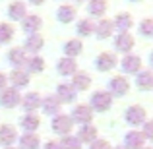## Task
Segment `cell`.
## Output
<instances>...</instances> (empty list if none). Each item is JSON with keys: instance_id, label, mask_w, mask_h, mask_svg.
<instances>
[{"instance_id": "1", "label": "cell", "mask_w": 153, "mask_h": 149, "mask_svg": "<svg viewBox=\"0 0 153 149\" xmlns=\"http://www.w3.org/2000/svg\"><path fill=\"white\" fill-rule=\"evenodd\" d=\"M89 107L91 110H97V112H105L112 107V95L108 93L107 89H97L91 93L89 97Z\"/></svg>"}, {"instance_id": "2", "label": "cell", "mask_w": 153, "mask_h": 149, "mask_svg": "<svg viewBox=\"0 0 153 149\" xmlns=\"http://www.w3.org/2000/svg\"><path fill=\"white\" fill-rule=\"evenodd\" d=\"M124 120L134 128L143 126V122L147 120V112H146V108L140 107V105H132V107H128L126 112H124Z\"/></svg>"}, {"instance_id": "3", "label": "cell", "mask_w": 153, "mask_h": 149, "mask_svg": "<svg viewBox=\"0 0 153 149\" xmlns=\"http://www.w3.org/2000/svg\"><path fill=\"white\" fill-rule=\"evenodd\" d=\"M107 91L112 97H124V95L130 91V82H128L124 76H114V78H111V82H108Z\"/></svg>"}, {"instance_id": "4", "label": "cell", "mask_w": 153, "mask_h": 149, "mask_svg": "<svg viewBox=\"0 0 153 149\" xmlns=\"http://www.w3.org/2000/svg\"><path fill=\"white\" fill-rule=\"evenodd\" d=\"M70 120L85 126V124H89L91 120H93V110H91L89 105H78V107H74V110L70 112Z\"/></svg>"}, {"instance_id": "5", "label": "cell", "mask_w": 153, "mask_h": 149, "mask_svg": "<svg viewBox=\"0 0 153 149\" xmlns=\"http://www.w3.org/2000/svg\"><path fill=\"white\" fill-rule=\"evenodd\" d=\"M51 128H52V132L54 134H58V136H68L72 132V120H70V116H66V114H56V116H52V122H51Z\"/></svg>"}, {"instance_id": "6", "label": "cell", "mask_w": 153, "mask_h": 149, "mask_svg": "<svg viewBox=\"0 0 153 149\" xmlns=\"http://www.w3.org/2000/svg\"><path fill=\"white\" fill-rule=\"evenodd\" d=\"M22 103V95H19L18 89L14 87H6V89L0 91V107L4 108H14Z\"/></svg>"}, {"instance_id": "7", "label": "cell", "mask_w": 153, "mask_h": 149, "mask_svg": "<svg viewBox=\"0 0 153 149\" xmlns=\"http://www.w3.org/2000/svg\"><path fill=\"white\" fill-rule=\"evenodd\" d=\"M120 70L124 74L136 76L138 72H142V58L138 54H126L122 60H120Z\"/></svg>"}, {"instance_id": "8", "label": "cell", "mask_w": 153, "mask_h": 149, "mask_svg": "<svg viewBox=\"0 0 153 149\" xmlns=\"http://www.w3.org/2000/svg\"><path fill=\"white\" fill-rule=\"evenodd\" d=\"M116 64H118V60H116V56L112 54V52H101V54L95 58V66H97L99 72H108L112 70V68H116Z\"/></svg>"}, {"instance_id": "9", "label": "cell", "mask_w": 153, "mask_h": 149, "mask_svg": "<svg viewBox=\"0 0 153 149\" xmlns=\"http://www.w3.org/2000/svg\"><path fill=\"white\" fill-rule=\"evenodd\" d=\"M146 145V138L140 130H132L124 138V149H143Z\"/></svg>"}, {"instance_id": "10", "label": "cell", "mask_w": 153, "mask_h": 149, "mask_svg": "<svg viewBox=\"0 0 153 149\" xmlns=\"http://www.w3.org/2000/svg\"><path fill=\"white\" fill-rule=\"evenodd\" d=\"M16 142H18V132H16V128L10 126V124H2V126H0V145L12 147Z\"/></svg>"}, {"instance_id": "11", "label": "cell", "mask_w": 153, "mask_h": 149, "mask_svg": "<svg viewBox=\"0 0 153 149\" xmlns=\"http://www.w3.org/2000/svg\"><path fill=\"white\" fill-rule=\"evenodd\" d=\"M112 25H114V29H118V33H128L134 25V18L128 12H120V14H116Z\"/></svg>"}, {"instance_id": "12", "label": "cell", "mask_w": 153, "mask_h": 149, "mask_svg": "<svg viewBox=\"0 0 153 149\" xmlns=\"http://www.w3.org/2000/svg\"><path fill=\"white\" fill-rule=\"evenodd\" d=\"M114 49H116V52H124V54L132 52V49H134V37L130 33H118L114 37Z\"/></svg>"}, {"instance_id": "13", "label": "cell", "mask_w": 153, "mask_h": 149, "mask_svg": "<svg viewBox=\"0 0 153 149\" xmlns=\"http://www.w3.org/2000/svg\"><path fill=\"white\" fill-rule=\"evenodd\" d=\"M43 27V19L39 18V16L31 14V16H25V18L22 19V29L25 31L27 35H35L39 33V29Z\"/></svg>"}, {"instance_id": "14", "label": "cell", "mask_w": 153, "mask_h": 149, "mask_svg": "<svg viewBox=\"0 0 153 149\" xmlns=\"http://www.w3.org/2000/svg\"><path fill=\"white\" fill-rule=\"evenodd\" d=\"M39 124H41V120L35 112H25L19 118V126L25 130V134H35V130H39Z\"/></svg>"}, {"instance_id": "15", "label": "cell", "mask_w": 153, "mask_h": 149, "mask_svg": "<svg viewBox=\"0 0 153 149\" xmlns=\"http://www.w3.org/2000/svg\"><path fill=\"white\" fill-rule=\"evenodd\" d=\"M72 89L78 93V91H85V89H89V85H91V76L89 74H85V72H76L74 76H72Z\"/></svg>"}, {"instance_id": "16", "label": "cell", "mask_w": 153, "mask_h": 149, "mask_svg": "<svg viewBox=\"0 0 153 149\" xmlns=\"http://www.w3.org/2000/svg\"><path fill=\"white\" fill-rule=\"evenodd\" d=\"M56 72H58L60 76H74L76 72H78V62H76V58H68V56L60 58L58 64H56Z\"/></svg>"}, {"instance_id": "17", "label": "cell", "mask_w": 153, "mask_h": 149, "mask_svg": "<svg viewBox=\"0 0 153 149\" xmlns=\"http://www.w3.org/2000/svg\"><path fill=\"white\" fill-rule=\"evenodd\" d=\"M41 107H43V112L45 114H49V116H56V114H60V101L54 97V95H47V97H43L41 99Z\"/></svg>"}, {"instance_id": "18", "label": "cell", "mask_w": 153, "mask_h": 149, "mask_svg": "<svg viewBox=\"0 0 153 149\" xmlns=\"http://www.w3.org/2000/svg\"><path fill=\"white\" fill-rule=\"evenodd\" d=\"M27 16V6L22 2V0H16L8 6V18L14 19V21H22L23 18Z\"/></svg>"}, {"instance_id": "19", "label": "cell", "mask_w": 153, "mask_h": 149, "mask_svg": "<svg viewBox=\"0 0 153 149\" xmlns=\"http://www.w3.org/2000/svg\"><path fill=\"white\" fill-rule=\"evenodd\" d=\"M76 16H78V10H76L74 4H62V6H58V10H56V18H58V21H62V23L74 21Z\"/></svg>"}, {"instance_id": "20", "label": "cell", "mask_w": 153, "mask_h": 149, "mask_svg": "<svg viewBox=\"0 0 153 149\" xmlns=\"http://www.w3.org/2000/svg\"><path fill=\"white\" fill-rule=\"evenodd\" d=\"M41 95L39 93H35V91H31V93H27L25 97H22V107H23V110L25 112H35L39 107H41Z\"/></svg>"}, {"instance_id": "21", "label": "cell", "mask_w": 153, "mask_h": 149, "mask_svg": "<svg viewBox=\"0 0 153 149\" xmlns=\"http://www.w3.org/2000/svg\"><path fill=\"white\" fill-rule=\"evenodd\" d=\"M56 99L60 101V105L62 103H72V101L76 99V91L72 89L70 83H58L56 85Z\"/></svg>"}, {"instance_id": "22", "label": "cell", "mask_w": 153, "mask_h": 149, "mask_svg": "<svg viewBox=\"0 0 153 149\" xmlns=\"http://www.w3.org/2000/svg\"><path fill=\"white\" fill-rule=\"evenodd\" d=\"M136 85L142 91H151L153 89V72L151 70H142L136 76Z\"/></svg>"}, {"instance_id": "23", "label": "cell", "mask_w": 153, "mask_h": 149, "mask_svg": "<svg viewBox=\"0 0 153 149\" xmlns=\"http://www.w3.org/2000/svg\"><path fill=\"white\" fill-rule=\"evenodd\" d=\"M10 83H12V87L14 89H19V87H27V83H29V74H27L25 70H12V74H10Z\"/></svg>"}, {"instance_id": "24", "label": "cell", "mask_w": 153, "mask_h": 149, "mask_svg": "<svg viewBox=\"0 0 153 149\" xmlns=\"http://www.w3.org/2000/svg\"><path fill=\"white\" fill-rule=\"evenodd\" d=\"M112 31H114V25H112L111 19H99L93 27V33L97 35L99 39H108L112 35Z\"/></svg>"}, {"instance_id": "25", "label": "cell", "mask_w": 153, "mask_h": 149, "mask_svg": "<svg viewBox=\"0 0 153 149\" xmlns=\"http://www.w3.org/2000/svg\"><path fill=\"white\" fill-rule=\"evenodd\" d=\"M8 62L14 64L18 70H22V68L25 66V62H27L25 50H23V49H10V50H8Z\"/></svg>"}, {"instance_id": "26", "label": "cell", "mask_w": 153, "mask_h": 149, "mask_svg": "<svg viewBox=\"0 0 153 149\" xmlns=\"http://www.w3.org/2000/svg\"><path fill=\"white\" fill-rule=\"evenodd\" d=\"M43 45H45V39H43L39 33L27 35L25 41H23V49H25L27 52H39V50L43 49Z\"/></svg>"}, {"instance_id": "27", "label": "cell", "mask_w": 153, "mask_h": 149, "mask_svg": "<svg viewBox=\"0 0 153 149\" xmlns=\"http://www.w3.org/2000/svg\"><path fill=\"white\" fill-rule=\"evenodd\" d=\"M76 138H78L82 143H91V142L97 139V128L91 126V124H85V126L79 128V132H78Z\"/></svg>"}, {"instance_id": "28", "label": "cell", "mask_w": 153, "mask_h": 149, "mask_svg": "<svg viewBox=\"0 0 153 149\" xmlns=\"http://www.w3.org/2000/svg\"><path fill=\"white\" fill-rule=\"evenodd\" d=\"M19 149H39L41 145V139H39L37 134H23L18 138Z\"/></svg>"}, {"instance_id": "29", "label": "cell", "mask_w": 153, "mask_h": 149, "mask_svg": "<svg viewBox=\"0 0 153 149\" xmlns=\"http://www.w3.org/2000/svg\"><path fill=\"white\" fill-rule=\"evenodd\" d=\"M83 50V43L79 39H70V41L64 43V52H66L68 58H76L78 54H82Z\"/></svg>"}, {"instance_id": "30", "label": "cell", "mask_w": 153, "mask_h": 149, "mask_svg": "<svg viewBox=\"0 0 153 149\" xmlns=\"http://www.w3.org/2000/svg\"><path fill=\"white\" fill-rule=\"evenodd\" d=\"M25 66H27V74H41V72L45 70V60L35 54V56H31V58H27Z\"/></svg>"}, {"instance_id": "31", "label": "cell", "mask_w": 153, "mask_h": 149, "mask_svg": "<svg viewBox=\"0 0 153 149\" xmlns=\"http://www.w3.org/2000/svg\"><path fill=\"white\" fill-rule=\"evenodd\" d=\"M107 8H108L107 0H89V4H87V12L91 16H103Z\"/></svg>"}, {"instance_id": "32", "label": "cell", "mask_w": 153, "mask_h": 149, "mask_svg": "<svg viewBox=\"0 0 153 149\" xmlns=\"http://www.w3.org/2000/svg\"><path fill=\"white\" fill-rule=\"evenodd\" d=\"M93 27H95V23L93 21H89V19H79L78 21V25H76V31H78V35L79 37H89L91 33H93Z\"/></svg>"}, {"instance_id": "33", "label": "cell", "mask_w": 153, "mask_h": 149, "mask_svg": "<svg viewBox=\"0 0 153 149\" xmlns=\"http://www.w3.org/2000/svg\"><path fill=\"white\" fill-rule=\"evenodd\" d=\"M14 35H16L14 25H10V23H0V43H2V45L10 43L12 39H14Z\"/></svg>"}, {"instance_id": "34", "label": "cell", "mask_w": 153, "mask_h": 149, "mask_svg": "<svg viewBox=\"0 0 153 149\" xmlns=\"http://www.w3.org/2000/svg\"><path fill=\"white\" fill-rule=\"evenodd\" d=\"M58 143H60V147H62V149H82V142H79L76 136H72V134L64 136Z\"/></svg>"}, {"instance_id": "35", "label": "cell", "mask_w": 153, "mask_h": 149, "mask_svg": "<svg viewBox=\"0 0 153 149\" xmlns=\"http://www.w3.org/2000/svg\"><path fill=\"white\" fill-rule=\"evenodd\" d=\"M140 33L143 37H153V18H146L140 23Z\"/></svg>"}, {"instance_id": "36", "label": "cell", "mask_w": 153, "mask_h": 149, "mask_svg": "<svg viewBox=\"0 0 153 149\" xmlns=\"http://www.w3.org/2000/svg\"><path fill=\"white\" fill-rule=\"evenodd\" d=\"M143 138L149 139V142H153V120H146L143 122Z\"/></svg>"}, {"instance_id": "37", "label": "cell", "mask_w": 153, "mask_h": 149, "mask_svg": "<svg viewBox=\"0 0 153 149\" xmlns=\"http://www.w3.org/2000/svg\"><path fill=\"white\" fill-rule=\"evenodd\" d=\"M89 149H111V143L107 142V139H95V142L89 143Z\"/></svg>"}, {"instance_id": "38", "label": "cell", "mask_w": 153, "mask_h": 149, "mask_svg": "<svg viewBox=\"0 0 153 149\" xmlns=\"http://www.w3.org/2000/svg\"><path fill=\"white\" fill-rule=\"evenodd\" d=\"M43 149H62V147H60L58 142H47L45 145H43Z\"/></svg>"}, {"instance_id": "39", "label": "cell", "mask_w": 153, "mask_h": 149, "mask_svg": "<svg viewBox=\"0 0 153 149\" xmlns=\"http://www.w3.org/2000/svg\"><path fill=\"white\" fill-rule=\"evenodd\" d=\"M6 83H8L6 74H2V72H0V91H2V89H6Z\"/></svg>"}, {"instance_id": "40", "label": "cell", "mask_w": 153, "mask_h": 149, "mask_svg": "<svg viewBox=\"0 0 153 149\" xmlns=\"http://www.w3.org/2000/svg\"><path fill=\"white\" fill-rule=\"evenodd\" d=\"M31 4H33V6H43V2H45V0H29Z\"/></svg>"}, {"instance_id": "41", "label": "cell", "mask_w": 153, "mask_h": 149, "mask_svg": "<svg viewBox=\"0 0 153 149\" xmlns=\"http://www.w3.org/2000/svg\"><path fill=\"white\" fill-rule=\"evenodd\" d=\"M149 66H151V68H153V50H151V52H149Z\"/></svg>"}, {"instance_id": "42", "label": "cell", "mask_w": 153, "mask_h": 149, "mask_svg": "<svg viewBox=\"0 0 153 149\" xmlns=\"http://www.w3.org/2000/svg\"><path fill=\"white\" fill-rule=\"evenodd\" d=\"M130 2H142V0H130Z\"/></svg>"}, {"instance_id": "43", "label": "cell", "mask_w": 153, "mask_h": 149, "mask_svg": "<svg viewBox=\"0 0 153 149\" xmlns=\"http://www.w3.org/2000/svg\"><path fill=\"white\" fill-rule=\"evenodd\" d=\"M4 149H16V147H4Z\"/></svg>"}, {"instance_id": "44", "label": "cell", "mask_w": 153, "mask_h": 149, "mask_svg": "<svg viewBox=\"0 0 153 149\" xmlns=\"http://www.w3.org/2000/svg\"><path fill=\"white\" fill-rule=\"evenodd\" d=\"M114 149H124V147H114Z\"/></svg>"}, {"instance_id": "45", "label": "cell", "mask_w": 153, "mask_h": 149, "mask_svg": "<svg viewBox=\"0 0 153 149\" xmlns=\"http://www.w3.org/2000/svg\"><path fill=\"white\" fill-rule=\"evenodd\" d=\"M143 149H153V147H143Z\"/></svg>"}, {"instance_id": "46", "label": "cell", "mask_w": 153, "mask_h": 149, "mask_svg": "<svg viewBox=\"0 0 153 149\" xmlns=\"http://www.w3.org/2000/svg\"><path fill=\"white\" fill-rule=\"evenodd\" d=\"M78 2H85V0H78Z\"/></svg>"}]
</instances>
